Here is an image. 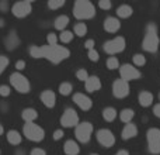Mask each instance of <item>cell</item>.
Segmentation results:
<instances>
[{
    "label": "cell",
    "mask_w": 160,
    "mask_h": 155,
    "mask_svg": "<svg viewBox=\"0 0 160 155\" xmlns=\"http://www.w3.org/2000/svg\"><path fill=\"white\" fill-rule=\"evenodd\" d=\"M30 54L32 58H45L52 64H59L69 58L70 51L62 45H44V47H31Z\"/></svg>",
    "instance_id": "cell-1"
},
{
    "label": "cell",
    "mask_w": 160,
    "mask_h": 155,
    "mask_svg": "<svg viewBox=\"0 0 160 155\" xmlns=\"http://www.w3.org/2000/svg\"><path fill=\"white\" fill-rule=\"evenodd\" d=\"M73 16L78 20H88L96 16V7L88 0H78L73 7Z\"/></svg>",
    "instance_id": "cell-2"
},
{
    "label": "cell",
    "mask_w": 160,
    "mask_h": 155,
    "mask_svg": "<svg viewBox=\"0 0 160 155\" xmlns=\"http://www.w3.org/2000/svg\"><path fill=\"white\" fill-rule=\"evenodd\" d=\"M159 42L160 41H159V35H158V27H156V24L150 23L146 27V35L143 38L142 47L148 52H156L159 48Z\"/></svg>",
    "instance_id": "cell-3"
},
{
    "label": "cell",
    "mask_w": 160,
    "mask_h": 155,
    "mask_svg": "<svg viewBox=\"0 0 160 155\" xmlns=\"http://www.w3.org/2000/svg\"><path fill=\"white\" fill-rule=\"evenodd\" d=\"M24 136L27 137L30 141H35V142H39L44 140L45 137V131L39 127L38 124H34V123H27L24 126Z\"/></svg>",
    "instance_id": "cell-4"
},
{
    "label": "cell",
    "mask_w": 160,
    "mask_h": 155,
    "mask_svg": "<svg viewBox=\"0 0 160 155\" xmlns=\"http://www.w3.org/2000/svg\"><path fill=\"white\" fill-rule=\"evenodd\" d=\"M10 83L18 93H28L30 92V82H28V79L18 72L11 73Z\"/></svg>",
    "instance_id": "cell-5"
},
{
    "label": "cell",
    "mask_w": 160,
    "mask_h": 155,
    "mask_svg": "<svg viewBox=\"0 0 160 155\" xmlns=\"http://www.w3.org/2000/svg\"><path fill=\"white\" fill-rule=\"evenodd\" d=\"M148 147L152 154H160V130L159 128H149L146 133Z\"/></svg>",
    "instance_id": "cell-6"
},
{
    "label": "cell",
    "mask_w": 160,
    "mask_h": 155,
    "mask_svg": "<svg viewBox=\"0 0 160 155\" xmlns=\"http://www.w3.org/2000/svg\"><path fill=\"white\" fill-rule=\"evenodd\" d=\"M91 133H93V126L88 121H83L78 124L75 130V136L80 142H88L91 138Z\"/></svg>",
    "instance_id": "cell-7"
},
{
    "label": "cell",
    "mask_w": 160,
    "mask_h": 155,
    "mask_svg": "<svg viewBox=\"0 0 160 155\" xmlns=\"http://www.w3.org/2000/svg\"><path fill=\"white\" fill-rule=\"evenodd\" d=\"M125 50V38L124 37H115V38L110 40L104 44V51L110 55H114V54L122 52Z\"/></svg>",
    "instance_id": "cell-8"
},
{
    "label": "cell",
    "mask_w": 160,
    "mask_h": 155,
    "mask_svg": "<svg viewBox=\"0 0 160 155\" xmlns=\"http://www.w3.org/2000/svg\"><path fill=\"white\" fill-rule=\"evenodd\" d=\"M119 75H121L122 80L129 82V80H135V79H138V78H141V72H139L133 65L125 64L119 68Z\"/></svg>",
    "instance_id": "cell-9"
},
{
    "label": "cell",
    "mask_w": 160,
    "mask_h": 155,
    "mask_svg": "<svg viewBox=\"0 0 160 155\" xmlns=\"http://www.w3.org/2000/svg\"><path fill=\"white\" fill-rule=\"evenodd\" d=\"M61 124L63 127H78V124H79L78 113L73 109H66L61 117Z\"/></svg>",
    "instance_id": "cell-10"
},
{
    "label": "cell",
    "mask_w": 160,
    "mask_h": 155,
    "mask_svg": "<svg viewBox=\"0 0 160 155\" xmlns=\"http://www.w3.org/2000/svg\"><path fill=\"white\" fill-rule=\"evenodd\" d=\"M129 83L125 82V80L122 79H117L115 82L112 83V93L115 97H118V99H124V97H127L128 94H129Z\"/></svg>",
    "instance_id": "cell-11"
},
{
    "label": "cell",
    "mask_w": 160,
    "mask_h": 155,
    "mask_svg": "<svg viewBox=\"0 0 160 155\" xmlns=\"http://www.w3.org/2000/svg\"><path fill=\"white\" fill-rule=\"evenodd\" d=\"M97 141L105 148H111L115 142V137L107 128H101V130L97 131Z\"/></svg>",
    "instance_id": "cell-12"
},
{
    "label": "cell",
    "mask_w": 160,
    "mask_h": 155,
    "mask_svg": "<svg viewBox=\"0 0 160 155\" xmlns=\"http://www.w3.org/2000/svg\"><path fill=\"white\" fill-rule=\"evenodd\" d=\"M11 13L16 17H18V19L27 17L31 13V2H17L11 7Z\"/></svg>",
    "instance_id": "cell-13"
},
{
    "label": "cell",
    "mask_w": 160,
    "mask_h": 155,
    "mask_svg": "<svg viewBox=\"0 0 160 155\" xmlns=\"http://www.w3.org/2000/svg\"><path fill=\"white\" fill-rule=\"evenodd\" d=\"M73 102H75L82 110H90L91 106H93L91 99L83 93H76L75 96H73Z\"/></svg>",
    "instance_id": "cell-14"
},
{
    "label": "cell",
    "mask_w": 160,
    "mask_h": 155,
    "mask_svg": "<svg viewBox=\"0 0 160 155\" xmlns=\"http://www.w3.org/2000/svg\"><path fill=\"white\" fill-rule=\"evenodd\" d=\"M121 28V23L115 17H107L104 20V30L107 33H117Z\"/></svg>",
    "instance_id": "cell-15"
},
{
    "label": "cell",
    "mask_w": 160,
    "mask_h": 155,
    "mask_svg": "<svg viewBox=\"0 0 160 155\" xmlns=\"http://www.w3.org/2000/svg\"><path fill=\"white\" fill-rule=\"evenodd\" d=\"M41 102L44 103L47 107L52 109L53 106H55V103H56V96H55V93H53L52 90H44V92L41 93Z\"/></svg>",
    "instance_id": "cell-16"
},
{
    "label": "cell",
    "mask_w": 160,
    "mask_h": 155,
    "mask_svg": "<svg viewBox=\"0 0 160 155\" xmlns=\"http://www.w3.org/2000/svg\"><path fill=\"white\" fill-rule=\"evenodd\" d=\"M84 86H86V90L90 92V93H94V92L100 90L101 88V82L97 76H88V79L84 82Z\"/></svg>",
    "instance_id": "cell-17"
},
{
    "label": "cell",
    "mask_w": 160,
    "mask_h": 155,
    "mask_svg": "<svg viewBox=\"0 0 160 155\" xmlns=\"http://www.w3.org/2000/svg\"><path fill=\"white\" fill-rule=\"evenodd\" d=\"M136 134H138V127H136L135 124H132V123H129V124H127L124 127V130H122V140H131V138H133Z\"/></svg>",
    "instance_id": "cell-18"
},
{
    "label": "cell",
    "mask_w": 160,
    "mask_h": 155,
    "mask_svg": "<svg viewBox=\"0 0 160 155\" xmlns=\"http://www.w3.org/2000/svg\"><path fill=\"white\" fill-rule=\"evenodd\" d=\"M63 151L66 155H78L80 152V148L78 145V142L73 141V140H69V141L65 142L63 145Z\"/></svg>",
    "instance_id": "cell-19"
},
{
    "label": "cell",
    "mask_w": 160,
    "mask_h": 155,
    "mask_svg": "<svg viewBox=\"0 0 160 155\" xmlns=\"http://www.w3.org/2000/svg\"><path fill=\"white\" fill-rule=\"evenodd\" d=\"M18 44H20L18 35H17L14 31L8 34L7 38H6V48H7V50H10V51H13V50H16V48L18 47Z\"/></svg>",
    "instance_id": "cell-20"
},
{
    "label": "cell",
    "mask_w": 160,
    "mask_h": 155,
    "mask_svg": "<svg viewBox=\"0 0 160 155\" xmlns=\"http://www.w3.org/2000/svg\"><path fill=\"white\" fill-rule=\"evenodd\" d=\"M22 116V120H24L25 123H34V120L38 117V113H37V110H34V109H24L21 113Z\"/></svg>",
    "instance_id": "cell-21"
},
{
    "label": "cell",
    "mask_w": 160,
    "mask_h": 155,
    "mask_svg": "<svg viewBox=\"0 0 160 155\" xmlns=\"http://www.w3.org/2000/svg\"><path fill=\"white\" fill-rule=\"evenodd\" d=\"M139 103H141V106H143V107H149L153 103V94L150 93V92H142V93L139 94Z\"/></svg>",
    "instance_id": "cell-22"
},
{
    "label": "cell",
    "mask_w": 160,
    "mask_h": 155,
    "mask_svg": "<svg viewBox=\"0 0 160 155\" xmlns=\"http://www.w3.org/2000/svg\"><path fill=\"white\" fill-rule=\"evenodd\" d=\"M132 13H133L132 7L128 6V4H122V6H119V7L117 8V14H118L121 19H128V17L132 16Z\"/></svg>",
    "instance_id": "cell-23"
},
{
    "label": "cell",
    "mask_w": 160,
    "mask_h": 155,
    "mask_svg": "<svg viewBox=\"0 0 160 155\" xmlns=\"http://www.w3.org/2000/svg\"><path fill=\"white\" fill-rule=\"evenodd\" d=\"M7 141L13 145H18L21 142V134L16 130H10L7 133Z\"/></svg>",
    "instance_id": "cell-24"
},
{
    "label": "cell",
    "mask_w": 160,
    "mask_h": 155,
    "mask_svg": "<svg viewBox=\"0 0 160 155\" xmlns=\"http://www.w3.org/2000/svg\"><path fill=\"white\" fill-rule=\"evenodd\" d=\"M68 24H69V17H68V16L56 17V20H55V28H56V30L65 31V28H66Z\"/></svg>",
    "instance_id": "cell-25"
},
{
    "label": "cell",
    "mask_w": 160,
    "mask_h": 155,
    "mask_svg": "<svg viewBox=\"0 0 160 155\" xmlns=\"http://www.w3.org/2000/svg\"><path fill=\"white\" fill-rule=\"evenodd\" d=\"M133 116H135V113H133L132 109H124V110L119 113V119H121V121L127 123V124H129L131 120L133 119Z\"/></svg>",
    "instance_id": "cell-26"
},
{
    "label": "cell",
    "mask_w": 160,
    "mask_h": 155,
    "mask_svg": "<svg viewBox=\"0 0 160 155\" xmlns=\"http://www.w3.org/2000/svg\"><path fill=\"white\" fill-rule=\"evenodd\" d=\"M102 117H104L105 121H114L117 117V110L112 107H105L102 110Z\"/></svg>",
    "instance_id": "cell-27"
},
{
    "label": "cell",
    "mask_w": 160,
    "mask_h": 155,
    "mask_svg": "<svg viewBox=\"0 0 160 155\" xmlns=\"http://www.w3.org/2000/svg\"><path fill=\"white\" fill-rule=\"evenodd\" d=\"M72 90H73V86H72V83H69V82H63V83L59 85V93L63 94V96L70 94Z\"/></svg>",
    "instance_id": "cell-28"
},
{
    "label": "cell",
    "mask_w": 160,
    "mask_h": 155,
    "mask_svg": "<svg viewBox=\"0 0 160 155\" xmlns=\"http://www.w3.org/2000/svg\"><path fill=\"white\" fill-rule=\"evenodd\" d=\"M75 34L78 37H83L87 34V25L84 24V23H78V24L75 25Z\"/></svg>",
    "instance_id": "cell-29"
},
{
    "label": "cell",
    "mask_w": 160,
    "mask_h": 155,
    "mask_svg": "<svg viewBox=\"0 0 160 155\" xmlns=\"http://www.w3.org/2000/svg\"><path fill=\"white\" fill-rule=\"evenodd\" d=\"M133 64H135L136 67H143V65L146 64V58H145L142 54H135V55H133Z\"/></svg>",
    "instance_id": "cell-30"
},
{
    "label": "cell",
    "mask_w": 160,
    "mask_h": 155,
    "mask_svg": "<svg viewBox=\"0 0 160 155\" xmlns=\"http://www.w3.org/2000/svg\"><path fill=\"white\" fill-rule=\"evenodd\" d=\"M61 41L62 42H65V44H68V42H70L73 40V34H72V31H62L61 33Z\"/></svg>",
    "instance_id": "cell-31"
},
{
    "label": "cell",
    "mask_w": 160,
    "mask_h": 155,
    "mask_svg": "<svg viewBox=\"0 0 160 155\" xmlns=\"http://www.w3.org/2000/svg\"><path fill=\"white\" fill-rule=\"evenodd\" d=\"M118 67H119V61L115 58V56H111V58H108V61H107V68H108V69L114 71V69H117Z\"/></svg>",
    "instance_id": "cell-32"
},
{
    "label": "cell",
    "mask_w": 160,
    "mask_h": 155,
    "mask_svg": "<svg viewBox=\"0 0 160 155\" xmlns=\"http://www.w3.org/2000/svg\"><path fill=\"white\" fill-rule=\"evenodd\" d=\"M63 4H65L63 0H49V3H48V7L52 8V10H56V8H61Z\"/></svg>",
    "instance_id": "cell-33"
},
{
    "label": "cell",
    "mask_w": 160,
    "mask_h": 155,
    "mask_svg": "<svg viewBox=\"0 0 160 155\" xmlns=\"http://www.w3.org/2000/svg\"><path fill=\"white\" fill-rule=\"evenodd\" d=\"M76 78H78L79 80H82V82H86V80L88 79V73L86 69H79L78 72H76Z\"/></svg>",
    "instance_id": "cell-34"
},
{
    "label": "cell",
    "mask_w": 160,
    "mask_h": 155,
    "mask_svg": "<svg viewBox=\"0 0 160 155\" xmlns=\"http://www.w3.org/2000/svg\"><path fill=\"white\" fill-rule=\"evenodd\" d=\"M7 65H8V58L7 56L0 55V75L4 72V69L7 68Z\"/></svg>",
    "instance_id": "cell-35"
},
{
    "label": "cell",
    "mask_w": 160,
    "mask_h": 155,
    "mask_svg": "<svg viewBox=\"0 0 160 155\" xmlns=\"http://www.w3.org/2000/svg\"><path fill=\"white\" fill-rule=\"evenodd\" d=\"M47 41H48V45H58V37H56V34L49 33L47 37Z\"/></svg>",
    "instance_id": "cell-36"
},
{
    "label": "cell",
    "mask_w": 160,
    "mask_h": 155,
    "mask_svg": "<svg viewBox=\"0 0 160 155\" xmlns=\"http://www.w3.org/2000/svg\"><path fill=\"white\" fill-rule=\"evenodd\" d=\"M88 59H90V61H93V62H97L100 59L98 52H97L96 50H90V51H88Z\"/></svg>",
    "instance_id": "cell-37"
},
{
    "label": "cell",
    "mask_w": 160,
    "mask_h": 155,
    "mask_svg": "<svg viewBox=\"0 0 160 155\" xmlns=\"http://www.w3.org/2000/svg\"><path fill=\"white\" fill-rule=\"evenodd\" d=\"M98 6H100V8H102V10H110L111 8V2L110 0H100Z\"/></svg>",
    "instance_id": "cell-38"
},
{
    "label": "cell",
    "mask_w": 160,
    "mask_h": 155,
    "mask_svg": "<svg viewBox=\"0 0 160 155\" xmlns=\"http://www.w3.org/2000/svg\"><path fill=\"white\" fill-rule=\"evenodd\" d=\"M8 94H10V88H8V86H6V85L0 86V96L6 97V96H8Z\"/></svg>",
    "instance_id": "cell-39"
},
{
    "label": "cell",
    "mask_w": 160,
    "mask_h": 155,
    "mask_svg": "<svg viewBox=\"0 0 160 155\" xmlns=\"http://www.w3.org/2000/svg\"><path fill=\"white\" fill-rule=\"evenodd\" d=\"M62 137H63V131L62 130H56V131H53V140H61Z\"/></svg>",
    "instance_id": "cell-40"
},
{
    "label": "cell",
    "mask_w": 160,
    "mask_h": 155,
    "mask_svg": "<svg viewBox=\"0 0 160 155\" xmlns=\"http://www.w3.org/2000/svg\"><path fill=\"white\" fill-rule=\"evenodd\" d=\"M16 69H17V71L25 69V61H17V62H16Z\"/></svg>",
    "instance_id": "cell-41"
},
{
    "label": "cell",
    "mask_w": 160,
    "mask_h": 155,
    "mask_svg": "<svg viewBox=\"0 0 160 155\" xmlns=\"http://www.w3.org/2000/svg\"><path fill=\"white\" fill-rule=\"evenodd\" d=\"M94 45H96V44H94V40H87V41H86V44H84V47L90 51V50H94Z\"/></svg>",
    "instance_id": "cell-42"
},
{
    "label": "cell",
    "mask_w": 160,
    "mask_h": 155,
    "mask_svg": "<svg viewBox=\"0 0 160 155\" xmlns=\"http://www.w3.org/2000/svg\"><path fill=\"white\" fill-rule=\"evenodd\" d=\"M31 155H47V152L44 150H41V148H34L31 151Z\"/></svg>",
    "instance_id": "cell-43"
},
{
    "label": "cell",
    "mask_w": 160,
    "mask_h": 155,
    "mask_svg": "<svg viewBox=\"0 0 160 155\" xmlns=\"http://www.w3.org/2000/svg\"><path fill=\"white\" fill-rule=\"evenodd\" d=\"M153 113H155L156 117H159V119H160V103H159V104H156L155 107H153Z\"/></svg>",
    "instance_id": "cell-44"
},
{
    "label": "cell",
    "mask_w": 160,
    "mask_h": 155,
    "mask_svg": "<svg viewBox=\"0 0 160 155\" xmlns=\"http://www.w3.org/2000/svg\"><path fill=\"white\" fill-rule=\"evenodd\" d=\"M0 10L7 11V2H2V3H0Z\"/></svg>",
    "instance_id": "cell-45"
},
{
    "label": "cell",
    "mask_w": 160,
    "mask_h": 155,
    "mask_svg": "<svg viewBox=\"0 0 160 155\" xmlns=\"http://www.w3.org/2000/svg\"><path fill=\"white\" fill-rule=\"evenodd\" d=\"M115 155H129V152H128V151H125V150H121V151H118Z\"/></svg>",
    "instance_id": "cell-46"
},
{
    "label": "cell",
    "mask_w": 160,
    "mask_h": 155,
    "mask_svg": "<svg viewBox=\"0 0 160 155\" xmlns=\"http://www.w3.org/2000/svg\"><path fill=\"white\" fill-rule=\"evenodd\" d=\"M3 133H4V128H3V126L2 124H0V136H2V134Z\"/></svg>",
    "instance_id": "cell-47"
},
{
    "label": "cell",
    "mask_w": 160,
    "mask_h": 155,
    "mask_svg": "<svg viewBox=\"0 0 160 155\" xmlns=\"http://www.w3.org/2000/svg\"><path fill=\"white\" fill-rule=\"evenodd\" d=\"M0 27H3V20H0Z\"/></svg>",
    "instance_id": "cell-48"
},
{
    "label": "cell",
    "mask_w": 160,
    "mask_h": 155,
    "mask_svg": "<svg viewBox=\"0 0 160 155\" xmlns=\"http://www.w3.org/2000/svg\"><path fill=\"white\" fill-rule=\"evenodd\" d=\"M91 155H98V154H91Z\"/></svg>",
    "instance_id": "cell-49"
},
{
    "label": "cell",
    "mask_w": 160,
    "mask_h": 155,
    "mask_svg": "<svg viewBox=\"0 0 160 155\" xmlns=\"http://www.w3.org/2000/svg\"><path fill=\"white\" fill-rule=\"evenodd\" d=\"M159 99H160V93H159Z\"/></svg>",
    "instance_id": "cell-50"
}]
</instances>
